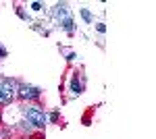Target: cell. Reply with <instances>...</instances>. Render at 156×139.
<instances>
[{
  "label": "cell",
  "instance_id": "1",
  "mask_svg": "<svg viewBox=\"0 0 156 139\" xmlns=\"http://www.w3.org/2000/svg\"><path fill=\"white\" fill-rule=\"evenodd\" d=\"M25 116H27V120L34 125V127H44L46 125V114L40 110V108H34V106H27L23 110Z\"/></svg>",
  "mask_w": 156,
  "mask_h": 139
},
{
  "label": "cell",
  "instance_id": "2",
  "mask_svg": "<svg viewBox=\"0 0 156 139\" xmlns=\"http://www.w3.org/2000/svg\"><path fill=\"white\" fill-rule=\"evenodd\" d=\"M15 98V83L11 79L0 81V104H11Z\"/></svg>",
  "mask_w": 156,
  "mask_h": 139
},
{
  "label": "cell",
  "instance_id": "3",
  "mask_svg": "<svg viewBox=\"0 0 156 139\" xmlns=\"http://www.w3.org/2000/svg\"><path fill=\"white\" fill-rule=\"evenodd\" d=\"M40 96V89L37 87H31V85H21L19 87V98H23V100H34V98H37Z\"/></svg>",
  "mask_w": 156,
  "mask_h": 139
},
{
  "label": "cell",
  "instance_id": "4",
  "mask_svg": "<svg viewBox=\"0 0 156 139\" xmlns=\"http://www.w3.org/2000/svg\"><path fill=\"white\" fill-rule=\"evenodd\" d=\"M71 89H73V93H79V92H81V85H79V81H77V79H73Z\"/></svg>",
  "mask_w": 156,
  "mask_h": 139
},
{
  "label": "cell",
  "instance_id": "5",
  "mask_svg": "<svg viewBox=\"0 0 156 139\" xmlns=\"http://www.w3.org/2000/svg\"><path fill=\"white\" fill-rule=\"evenodd\" d=\"M71 19H67V21H65V29H67V31H71Z\"/></svg>",
  "mask_w": 156,
  "mask_h": 139
},
{
  "label": "cell",
  "instance_id": "6",
  "mask_svg": "<svg viewBox=\"0 0 156 139\" xmlns=\"http://www.w3.org/2000/svg\"><path fill=\"white\" fill-rule=\"evenodd\" d=\"M31 9H34V11H40V9H42V4H40V2H34V4H31Z\"/></svg>",
  "mask_w": 156,
  "mask_h": 139
},
{
  "label": "cell",
  "instance_id": "7",
  "mask_svg": "<svg viewBox=\"0 0 156 139\" xmlns=\"http://www.w3.org/2000/svg\"><path fill=\"white\" fill-rule=\"evenodd\" d=\"M81 15H83V19H85V21H90V19H92V17H90V12H87V11H83Z\"/></svg>",
  "mask_w": 156,
  "mask_h": 139
},
{
  "label": "cell",
  "instance_id": "8",
  "mask_svg": "<svg viewBox=\"0 0 156 139\" xmlns=\"http://www.w3.org/2000/svg\"><path fill=\"white\" fill-rule=\"evenodd\" d=\"M4 54H6V52H4V48H0V56H4Z\"/></svg>",
  "mask_w": 156,
  "mask_h": 139
}]
</instances>
